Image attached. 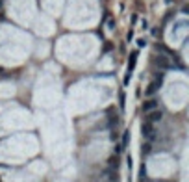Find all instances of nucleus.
Returning a JSON list of instances; mask_svg holds the SVG:
<instances>
[{
  "mask_svg": "<svg viewBox=\"0 0 189 182\" xmlns=\"http://www.w3.org/2000/svg\"><path fill=\"white\" fill-rule=\"evenodd\" d=\"M141 134H143V138H145L146 141L156 139V130H154V126H152V123H149V121H145V123H143Z\"/></svg>",
  "mask_w": 189,
  "mask_h": 182,
  "instance_id": "nucleus-1",
  "label": "nucleus"
},
{
  "mask_svg": "<svg viewBox=\"0 0 189 182\" xmlns=\"http://www.w3.org/2000/svg\"><path fill=\"white\" fill-rule=\"evenodd\" d=\"M161 84H163V74L160 73V74L156 76V80H154V82H152V84H149V88H146V91H145V93H146V95H154L156 91L161 88Z\"/></svg>",
  "mask_w": 189,
  "mask_h": 182,
  "instance_id": "nucleus-2",
  "label": "nucleus"
},
{
  "mask_svg": "<svg viewBox=\"0 0 189 182\" xmlns=\"http://www.w3.org/2000/svg\"><path fill=\"white\" fill-rule=\"evenodd\" d=\"M161 117H163V112L158 110V108L146 113V121H149V123H158V121H161Z\"/></svg>",
  "mask_w": 189,
  "mask_h": 182,
  "instance_id": "nucleus-3",
  "label": "nucleus"
},
{
  "mask_svg": "<svg viewBox=\"0 0 189 182\" xmlns=\"http://www.w3.org/2000/svg\"><path fill=\"white\" fill-rule=\"evenodd\" d=\"M135 63H137V50H134V52L130 54V62H128V71H126V74H132V73H134Z\"/></svg>",
  "mask_w": 189,
  "mask_h": 182,
  "instance_id": "nucleus-4",
  "label": "nucleus"
},
{
  "mask_svg": "<svg viewBox=\"0 0 189 182\" xmlns=\"http://www.w3.org/2000/svg\"><path fill=\"white\" fill-rule=\"evenodd\" d=\"M156 108H158L156 100H146V102L143 104V112H145V113H149V112H152V110H156Z\"/></svg>",
  "mask_w": 189,
  "mask_h": 182,
  "instance_id": "nucleus-5",
  "label": "nucleus"
},
{
  "mask_svg": "<svg viewBox=\"0 0 189 182\" xmlns=\"http://www.w3.org/2000/svg\"><path fill=\"white\" fill-rule=\"evenodd\" d=\"M128 141H130V130H124V132H122V141H121V147H122V150L128 147Z\"/></svg>",
  "mask_w": 189,
  "mask_h": 182,
  "instance_id": "nucleus-6",
  "label": "nucleus"
},
{
  "mask_svg": "<svg viewBox=\"0 0 189 182\" xmlns=\"http://www.w3.org/2000/svg\"><path fill=\"white\" fill-rule=\"evenodd\" d=\"M106 175H108V180L109 182H117V180H119V175H117V171H115V173H113V171H106Z\"/></svg>",
  "mask_w": 189,
  "mask_h": 182,
  "instance_id": "nucleus-7",
  "label": "nucleus"
},
{
  "mask_svg": "<svg viewBox=\"0 0 189 182\" xmlns=\"http://www.w3.org/2000/svg\"><path fill=\"white\" fill-rule=\"evenodd\" d=\"M124 102H126V95H124V91H121L119 93V106H121V110H124Z\"/></svg>",
  "mask_w": 189,
  "mask_h": 182,
  "instance_id": "nucleus-8",
  "label": "nucleus"
},
{
  "mask_svg": "<svg viewBox=\"0 0 189 182\" xmlns=\"http://www.w3.org/2000/svg\"><path fill=\"white\" fill-rule=\"evenodd\" d=\"M141 153H143V156L150 153V141H146V143H143V147H141Z\"/></svg>",
  "mask_w": 189,
  "mask_h": 182,
  "instance_id": "nucleus-9",
  "label": "nucleus"
},
{
  "mask_svg": "<svg viewBox=\"0 0 189 182\" xmlns=\"http://www.w3.org/2000/svg\"><path fill=\"white\" fill-rule=\"evenodd\" d=\"M117 125H119V117H117V115L115 117H109V123H108L109 128H113V126H117Z\"/></svg>",
  "mask_w": 189,
  "mask_h": 182,
  "instance_id": "nucleus-10",
  "label": "nucleus"
},
{
  "mask_svg": "<svg viewBox=\"0 0 189 182\" xmlns=\"http://www.w3.org/2000/svg\"><path fill=\"white\" fill-rule=\"evenodd\" d=\"M137 47H139V48L146 47V41H145V39H139V41H137Z\"/></svg>",
  "mask_w": 189,
  "mask_h": 182,
  "instance_id": "nucleus-11",
  "label": "nucleus"
},
{
  "mask_svg": "<svg viewBox=\"0 0 189 182\" xmlns=\"http://www.w3.org/2000/svg\"><path fill=\"white\" fill-rule=\"evenodd\" d=\"M111 48H113V45H111V43H106V47H104V52H109Z\"/></svg>",
  "mask_w": 189,
  "mask_h": 182,
  "instance_id": "nucleus-12",
  "label": "nucleus"
},
{
  "mask_svg": "<svg viewBox=\"0 0 189 182\" xmlns=\"http://www.w3.org/2000/svg\"><path fill=\"white\" fill-rule=\"evenodd\" d=\"M145 175H146V167H145V165H141V178H145Z\"/></svg>",
  "mask_w": 189,
  "mask_h": 182,
  "instance_id": "nucleus-13",
  "label": "nucleus"
},
{
  "mask_svg": "<svg viewBox=\"0 0 189 182\" xmlns=\"http://www.w3.org/2000/svg\"><path fill=\"white\" fill-rule=\"evenodd\" d=\"M126 39H128V41H132V39H134V32H128V35H126Z\"/></svg>",
  "mask_w": 189,
  "mask_h": 182,
  "instance_id": "nucleus-14",
  "label": "nucleus"
},
{
  "mask_svg": "<svg viewBox=\"0 0 189 182\" xmlns=\"http://www.w3.org/2000/svg\"><path fill=\"white\" fill-rule=\"evenodd\" d=\"M0 182H2V180H0Z\"/></svg>",
  "mask_w": 189,
  "mask_h": 182,
  "instance_id": "nucleus-15",
  "label": "nucleus"
}]
</instances>
